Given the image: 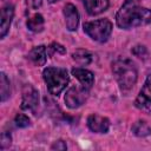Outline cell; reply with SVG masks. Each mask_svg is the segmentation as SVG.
Here are the masks:
<instances>
[{
	"mask_svg": "<svg viewBox=\"0 0 151 151\" xmlns=\"http://www.w3.org/2000/svg\"><path fill=\"white\" fill-rule=\"evenodd\" d=\"M87 126L94 133H107L110 129V120L106 117L93 113L87 117Z\"/></svg>",
	"mask_w": 151,
	"mask_h": 151,
	"instance_id": "obj_8",
	"label": "cell"
},
{
	"mask_svg": "<svg viewBox=\"0 0 151 151\" xmlns=\"http://www.w3.org/2000/svg\"><path fill=\"white\" fill-rule=\"evenodd\" d=\"M27 58L35 65V66H44L47 60V48L44 45H39L33 47L28 54Z\"/></svg>",
	"mask_w": 151,
	"mask_h": 151,
	"instance_id": "obj_13",
	"label": "cell"
},
{
	"mask_svg": "<svg viewBox=\"0 0 151 151\" xmlns=\"http://www.w3.org/2000/svg\"><path fill=\"white\" fill-rule=\"evenodd\" d=\"M13 17H14V7L9 4L4 6L1 9V18H0V38L1 39H4L8 33Z\"/></svg>",
	"mask_w": 151,
	"mask_h": 151,
	"instance_id": "obj_10",
	"label": "cell"
},
{
	"mask_svg": "<svg viewBox=\"0 0 151 151\" xmlns=\"http://www.w3.org/2000/svg\"><path fill=\"white\" fill-rule=\"evenodd\" d=\"M88 98V88L84 86H72L65 94V104L70 109H78Z\"/></svg>",
	"mask_w": 151,
	"mask_h": 151,
	"instance_id": "obj_5",
	"label": "cell"
},
{
	"mask_svg": "<svg viewBox=\"0 0 151 151\" xmlns=\"http://www.w3.org/2000/svg\"><path fill=\"white\" fill-rule=\"evenodd\" d=\"M0 97L2 103H5L11 97V83L4 72L0 74Z\"/></svg>",
	"mask_w": 151,
	"mask_h": 151,
	"instance_id": "obj_17",
	"label": "cell"
},
{
	"mask_svg": "<svg viewBox=\"0 0 151 151\" xmlns=\"http://www.w3.org/2000/svg\"><path fill=\"white\" fill-rule=\"evenodd\" d=\"M14 125L17 127H20V129H24V127H27L31 125V120L29 118L24 114V113H18L15 117H14V120H13Z\"/></svg>",
	"mask_w": 151,
	"mask_h": 151,
	"instance_id": "obj_18",
	"label": "cell"
},
{
	"mask_svg": "<svg viewBox=\"0 0 151 151\" xmlns=\"http://www.w3.org/2000/svg\"><path fill=\"white\" fill-rule=\"evenodd\" d=\"M151 22V9L143 7L137 0H125L116 14V24L122 29H130Z\"/></svg>",
	"mask_w": 151,
	"mask_h": 151,
	"instance_id": "obj_1",
	"label": "cell"
},
{
	"mask_svg": "<svg viewBox=\"0 0 151 151\" xmlns=\"http://www.w3.org/2000/svg\"><path fill=\"white\" fill-rule=\"evenodd\" d=\"M132 53H133L136 57H138V58H145L146 54H147V51H146L145 46L138 45V46H134V47L132 48Z\"/></svg>",
	"mask_w": 151,
	"mask_h": 151,
	"instance_id": "obj_21",
	"label": "cell"
},
{
	"mask_svg": "<svg viewBox=\"0 0 151 151\" xmlns=\"http://www.w3.org/2000/svg\"><path fill=\"white\" fill-rule=\"evenodd\" d=\"M72 59L74 61H77L79 65L86 66V65H90L93 61V54L87 50L78 48L72 53Z\"/></svg>",
	"mask_w": 151,
	"mask_h": 151,
	"instance_id": "obj_14",
	"label": "cell"
},
{
	"mask_svg": "<svg viewBox=\"0 0 151 151\" xmlns=\"http://www.w3.org/2000/svg\"><path fill=\"white\" fill-rule=\"evenodd\" d=\"M26 25H27V28L32 32H35V33L41 32L44 29V25H45L44 17L39 13H35L34 15H32L27 19Z\"/></svg>",
	"mask_w": 151,
	"mask_h": 151,
	"instance_id": "obj_15",
	"label": "cell"
},
{
	"mask_svg": "<svg viewBox=\"0 0 151 151\" xmlns=\"http://www.w3.org/2000/svg\"><path fill=\"white\" fill-rule=\"evenodd\" d=\"M63 13H64V17H65L66 28L71 32L77 31L78 25H79V13H78L76 6L72 5V4H66L64 6Z\"/></svg>",
	"mask_w": 151,
	"mask_h": 151,
	"instance_id": "obj_9",
	"label": "cell"
},
{
	"mask_svg": "<svg viewBox=\"0 0 151 151\" xmlns=\"http://www.w3.org/2000/svg\"><path fill=\"white\" fill-rule=\"evenodd\" d=\"M112 73L122 91H130L137 83L138 71L136 64L125 57H120L112 63Z\"/></svg>",
	"mask_w": 151,
	"mask_h": 151,
	"instance_id": "obj_2",
	"label": "cell"
},
{
	"mask_svg": "<svg viewBox=\"0 0 151 151\" xmlns=\"http://www.w3.org/2000/svg\"><path fill=\"white\" fill-rule=\"evenodd\" d=\"M55 53L65 54V53H66V48H65L63 45L58 44V42H52V44L47 47V55H48V57H52V55L55 54Z\"/></svg>",
	"mask_w": 151,
	"mask_h": 151,
	"instance_id": "obj_19",
	"label": "cell"
},
{
	"mask_svg": "<svg viewBox=\"0 0 151 151\" xmlns=\"http://www.w3.org/2000/svg\"><path fill=\"white\" fill-rule=\"evenodd\" d=\"M131 131L134 136L137 137H146L151 134V126L145 122V120H137L136 123H133Z\"/></svg>",
	"mask_w": 151,
	"mask_h": 151,
	"instance_id": "obj_16",
	"label": "cell"
},
{
	"mask_svg": "<svg viewBox=\"0 0 151 151\" xmlns=\"http://www.w3.org/2000/svg\"><path fill=\"white\" fill-rule=\"evenodd\" d=\"M84 32L97 42H105L112 33L113 25L109 19H98L94 21H87L83 25Z\"/></svg>",
	"mask_w": 151,
	"mask_h": 151,
	"instance_id": "obj_4",
	"label": "cell"
},
{
	"mask_svg": "<svg viewBox=\"0 0 151 151\" xmlns=\"http://www.w3.org/2000/svg\"><path fill=\"white\" fill-rule=\"evenodd\" d=\"M57 1H59V0H48V2H51V4H54V2H57Z\"/></svg>",
	"mask_w": 151,
	"mask_h": 151,
	"instance_id": "obj_24",
	"label": "cell"
},
{
	"mask_svg": "<svg viewBox=\"0 0 151 151\" xmlns=\"http://www.w3.org/2000/svg\"><path fill=\"white\" fill-rule=\"evenodd\" d=\"M39 106V92L32 85H25L22 90V100H21V110L35 112Z\"/></svg>",
	"mask_w": 151,
	"mask_h": 151,
	"instance_id": "obj_6",
	"label": "cell"
},
{
	"mask_svg": "<svg viewBox=\"0 0 151 151\" xmlns=\"http://www.w3.org/2000/svg\"><path fill=\"white\" fill-rule=\"evenodd\" d=\"M51 149L52 150H61V151H64V150L67 149V145H66V143L64 140L59 139V140H57V142L53 143V145L51 146Z\"/></svg>",
	"mask_w": 151,
	"mask_h": 151,
	"instance_id": "obj_22",
	"label": "cell"
},
{
	"mask_svg": "<svg viewBox=\"0 0 151 151\" xmlns=\"http://www.w3.org/2000/svg\"><path fill=\"white\" fill-rule=\"evenodd\" d=\"M71 72H72V76L79 80L81 86L90 90L92 87V85L94 84V76L91 71L83 68V67H74V68H72Z\"/></svg>",
	"mask_w": 151,
	"mask_h": 151,
	"instance_id": "obj_11",
	"label": "cell"
},
{
	"mask_svg": "<svg viewBox=\"0 0 151 151\" xmlns=\"http://www.w3.org/2000/svg\"><path fill=\"white\" fill-rule=\"evenodd\" d=\"M42 0H26V5L32 9H38L41 6Z\"/></svg>",
	"mask_w": 151,
	"mask_h": 151,
	"instance_id": "obj_23",
	"label": "cell"
},
{
	"mask_svg": "<svg viewBox=\"0 0 151 151\" xmlns=\"http://www.w3.org/2000/svg\"><path fill=\"white\" fill-rule=\"evenodd\" d=\"M90 15H98L109 8V0H80Z\"/></svg>",
	"mask_w": 151,
	"mask_h": 151,
	"instance_id": "obj_12",
	"label": "cell"
},
{
	"mask_svg": "<svg viewBox=\"0 0 151 151\" xmlns=\"http://www.w3.org/2000/svg\"><path fill=\"white\" fill-rule=\"evenodd\" d=\"M42 78L52 96H59L70 81V76L66 68L48 66L42 71Z\"/></svg>",
	"mask_w": 151,
	"mask_h": 151,
	"instance_id": "obj_3",
	"label": "cell"
},
{
	"mask_svg": "<svg viewBox=\"0 0 151 151\" xmlns=\"http://www.w3.org/2000/svg\"><path fill=\"white\" fill-rule=\"evenodd\" d=\"M134 105L137 109L151 113V74L147 76L139 94L134 100Z\"/></svg>",
	"mask_w": 151,
	"mask_h": 151,
	"instance_id": "obj_7",
	"label": "cell"
},
{
	"mask_svg": "<svg viewBox=\"0 0 151 151\" xmlns=\"http://www.w3.org/2000/svg\"><path fill=\"white\" fill-rule=\"evenodd\" d=\"M12 144V137L9 133L7 132H2L1 134V138H0V149L1 150H5L7 147H9Z\"/></svg>",
	"mask_w": 151,
	"mask_h": 151,
	"instance_id": "obj_20",
	"label": "cell"
}]
</instances>
